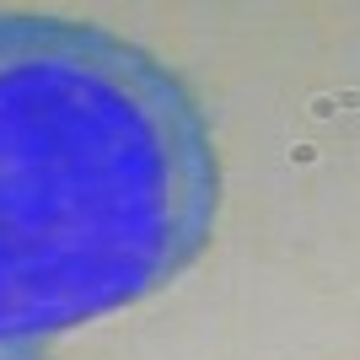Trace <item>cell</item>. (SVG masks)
<instances>
[{"label": "cell", "instance_id": "6da1fadb", "mask_svg": "<svg viewBox=\"0 0 360 360\" xmlns=\"http://www.w3.org/2000/svg\"><path fill=\"white\" fill-rule=\"evenodd\" d=\"M215 210L183 75L108 27L0 11V349L156 296L210 248Z\"/></svg>", "mask_w": 360, "mask_h": 360}]
</instances>
